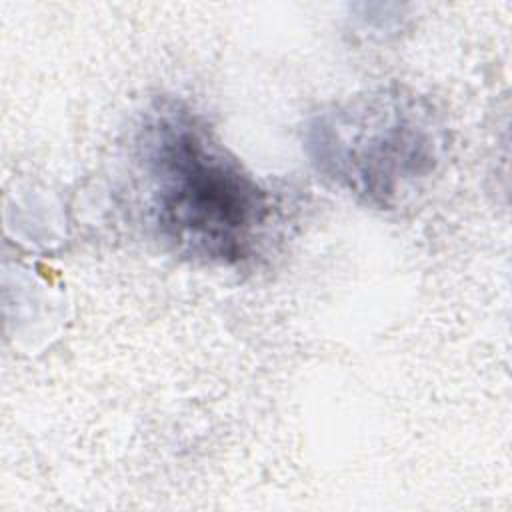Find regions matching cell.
Returning <instances> with one entry per match:
<instances>
[{
  "mask_svg": "<svg viewBox=\"0 0 512 512\" xmlns=\"http://www.w3.org/2000/svg\"><path fill=\"white\" fill-rule=\"evenodd\" d=\"M160 234L206 262L246 258L268 216L266 192L178 106L154 110L138 136Z\"/></svg>",
  "mask_w": 512,
  "mask_h": 512,
  "instance_id": "cell-1",
  "label": "cell"
},
{
  "mask_svg": "<svg viewBox=\"0 0 512 512\" xmlns=\"http://www.w3.org/2000/svg\"><path fill=\"white\" fill-rule=\"evenodd\" d=\"M310 144L328 176L380 202L426 176L438 152L426 112L400 96L364 98L322 114Z\"/></svg>",
  "mask_w": 512,
  "mask_h": 512,
  "instance_id": "cell-2",
  "label": "cell"
}]
</instances>
